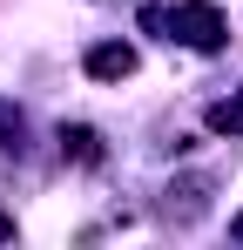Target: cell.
Segmentation results:
<instances>
[{
  "mask_svg": "<svg viewBox=\"0 0 243 250\" xmlns=\"http://www.w3.org/2000/svg\"><path fill=\"white\" fill-rule=\"evenodd\" d=\"M169 27H176L169 41H189V47H202V54L230 41V21H223L209 0H182V7H169Z\"/></svg>",
  "mask_w": 243,
  "mask_h": 250,
  "instance_id": "obj_1",
  "label": "cell"
},
{
  "mask_svg": "<svg viewBox=\"0 0 243 250\" xmlns=\"http://www.w3.org/2000/svg\"><path fill=\"white\" fill-rule=\"evenodd\" d=\"M88 75H95V82H128V75H135V47H128V41L88 47Z\"/></svg>",
  "mask_w": 243,
  "mask_h": 250,
  "instance_id": "obj_2",
  "label": "cell"
},
{
  "mask_svg": "<svg viewBox=\"0 0 243 250\" xmlns=\"http://www.w3.org/2000/svg\"><path fill=\"white\" fill-rule=\"evenodd\" d=\"M61 156H68V163H81V169H95L108 149H101V135H95V128L75 122V128H61Z\"/></svg>",
  "mask_w": 243,
  "mask_h": 250,
  "instance_id": "obj_3",
  "label": "cell"
},
{
  "mask_svg": "<svg viewBox=\"0 0 243 250\" xmlns=\"http://www.w3.org/2000/svg\"><path fill=\"white\" fill-rule=\"evenodd\" d=\"M209 128L216 135H243V102H216L209 108Z\"/></svg>",
  "mask_w": 243,
  "mask_h": 250,
  "instance_id": "obj_4",
  "label": "cell"
},
{
  "mask_svg": "<svg viewBox=\"0 0 243 250\" xmlns=\"http://www.w3.org/2000/svg\"><path fill=\"white\" fill-rule=\"evenodd\" d=\"M20 135H27L20 108H7V102H0V149H20Z\"/></svg>",
  "mask_w": 243,
  "mask_h": 250,
  "instance_id": "obj_5",
  "label": "cell"
},
{
  "mask_svg": "<svg viewBox=\"0 0 243 250\" xmlns=\"http://www.w3.org/2000/svg\"><path fill=\"white\" fill-rule=\"evenodd\" d=\"M0 244H14V216L7 209H0Z\"/></svg>",
  "mask_w": 243,
  "mask_h": 250,
  "instance_id": "obj_6",
  "label": "cell"
},
{
  "mask_svg": "<svg viewBox=\"0 0 243 250\" xmlns=\"http://www.w3.org/2000/svg\"><path fill=\"white\" fill-rule=\"evenodd\" d=\"M230 230H237V237H243V216H237V223H230Z\"/></svg>",
  "mask_w": 243,
  "mask_h": 250,
  "instance_id": "obj_7",
  "label": "cell"
}]
</instances>
